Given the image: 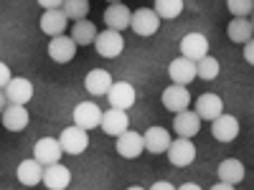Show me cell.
Instances as JSON below:
<instances>
[{"label": "cell", "mask_w": 254, "mask_h": 190, "mask_svg": "<svg viewBox=\"0 0 254 190\" xmlns=\"http://www.w3.org/2000/svg\"><path fill=\"white\" fill-rule=\"evenodd\" d=\"M59 144H61V150L66 152V155H81L89 147V135H87V130H81V127L71 124V127H66V130L61 132Z\"/></svg>", "instance_id": "cell-1"}, {"label": "cell", "mask_w": 254, "mask_h": 190, "mask_svg": "<svg viewBox=\"0 0 254 190\" xmlns=\"http://www.w3.org/2000/svg\"><path fill=\"white\" fill-rule=\"evenodd\" d=\"M107 96V101H110V107L112 109H122V112H127L130 107H135V87L132 84H127V81H112V87H110V92L104 94Z\"/></svg>", "instance_id": "cell-2"}, {"label": "cell", "mask_w": 254, "mask_h": 190, "mask_svg": "<svg viewBox=\"0 0 254 190\" xmlns=\"http://www.w3.org/2000/svg\"><path fill=\"white\" fill-rule=\"evenodd\" d=\"M130 28L135 31V36L147 38V36L158 33L160 18H158V13H155L153 8H140V10H135V13L130 15Z\"/></svg>", "instance_id": "cell-3"}, {"label": "cell", "mask_w": 254, "mask_h": 190, "mask_svg": "<svg viewBox=\"0 0 254 190\" xmlns=\"http://www.w3.org/2000/svg\"><path fill=\"white\" fill-rule=\"evenodd\" d=\"M165 155H168V160H171L173 167H188L190 162L196 160V144L190 140H186V137H178V140L171 142V147L165 150Z\"/></svg>", "instance_id": "cell-4"}, {"label": "cell", "mask_w": 254, "mask_h": 190, "mask_svg": "<svg viewBox=\"0 0 254 190\" xmlns=\"http://www.w3.org/2000/svg\"><path fill=\"white\" fill-rule=\"evenodd\" d=\"M94 46H97V53H99L102 58H117V56L125 51V38H122V33L107 28V31L97 33Z\"/></svg>", "instance_id": "cell-5"}, {"label": "cell", "mask_w": 254, "mask_h": 190, "mask_svg": "<svg viewBox=\"0 0 254 190\" xmlns=\"http://www.w3.org/2000/svg\"><path fill=\"white\" fill-rule=\"evenodd\" d=\"M61 155H64V150H61L59 140H54V137H41L33 144V160L38 165H44V167L54 165V162H61Z\"/></svg>", "instance_id": "cell-6"}, {"label": "cell", "mask_w": 254, "mask_h": 190, "mask_svg": "<svg viewBox=\"0 0 254 190\" xmlns=\"http://www.w3.org/2000/svg\"><path fill=\"white\" fill-rule=\"evenodd\" d=\"M41 183H44L49 190H66L71 185V170L61 162L46 165L44 167V175H41Z\"/></svg>", "instance_id": "cell-7"}, {"label": "cell", "mask_w": 254, "mask_h": 190, "mask_svg": "<svg viewBox=\"0 0 254 190\" xmlns=\"http://www.w3.org/2000/svg\"><path fill=\"white\" fill-rule=\"evenodd\" d=\"M160 99H163V107L173 114L190 107V92H188V87H181V84H171V87L163 92Z\"/></svg>", "instance_id": "cell-8"}, {"label": "cell", "mask_w": 254, "mask_h": 190, "mask_svg": "<svg viewBox=\"0 0 254 190\" xmlns=\"http://www.w3.org/2000/svg\"><path fill=\"white\" fill-rule=\"evenodd\" d=\"M0 119H3V127L8 132H23L31 122V114L23 104H8V107L0 112Z\"/></svg>", "instance_id": "cell-9"}, {"label": "cell", "mask_w": 254, "mask_h": 190, "mask_svg": "<svg viewBox=\"0 0 254 190\" xmlns=\"http://www.w3.org/2000/svg\"><path fill=\"white\" fill-rule=\"evenodd\" d=\"M181 56L188 61H198L203 56H208V38L203 33H186L181 41Z\"/></svg>", "instance_id": "cell-10"}, {"label": "cell", "mask_w": 254, "mask_h": 190, "mask_svg": "<svg viewBox=\"0 0 254 190\" xmlns=\"http://www.w3.org/2000/svg\"><path fill=\"white\" fill-rule=\"evenodd\" d=\"M211 135L216 142H231L239 137V119L231 114H219L216 119H211Z\"/></svg>", "instance_id": "cell-11"}, {"label": "cell", "mask_w": 254, "mask_h": 190, "mask_svg": "<svg viewBox=\"0 0 254 190\" xmlns=\"http://www.w3.org/2000/svg\"><path fill=\"white\" fill-rule=\"evenodd\" d=\"M74 124L81 127V130H94V127H99V119H102V109L97 107L94 101H79L74 107Z\"/></svg>", "instance_id": "cell-12"}, {"label": "cell", "mask_w": 254, "mask_h": 190, "mask_svg": "<svg viewBox=\"0 0 254 190\" xmlns=\"http://www.w3.org/2000/svg\"><path fill=\"white\" fill-rule=\"evenodd\" d=\"M99 127L104 132H107L110 137H120L122 132L130 130V117H127V112L122 109H107V112H102V119H99Z\"/></svg>", "instance_id": "cell-13"}, {"label": "cell", "mask_w": 254, "mask_h": 190, "mask_svg": "<svg viewBox=\"0 0 254 190\" xmlns=\"http://www.w3.org/2000/svg\"><path fill=\"white\" fill-rule=\"evenodd\" d=\"M3 94H5L8 104H23V107H26V104L33 99V84L28 79L15 76V79L8 81V87L3 89Z\"/></svg>", "instance_id": "cell-14"}, {"label": "cell", "mask_w": 254, "mask_h": 190, "mask_svg": "<svg viewBox=\"0 0 254 190\" xmlns=\"http://www.w3.org/2000/svg\"><path fill=\"white\" fill-rule=\"evenodd\" d=\"M171 142H173V137H171V132H168L165 127H150V130L142 135V147L147 152H153V155L165 152L168 147H171Z\"/></svg>", "instance_id": "cell-15"}, {"label": "cell", "mask_w": 254, "mask_h": 190, "mask_svg": "<svg viewBox=\"0 0 254 190\" xmlns=\"http://www.w3.org/2000/svg\"><path fill=\"white\" fill-rule=\"evenodd\" d=\"M130 15H132V10L125 3H110V8L104 10V23H107L110 31L122 33V31L130 28Z\"/></svg>", "instance_id": "cell-16"}, {"label": "cell", "mask_w": 254, "mask_h": 190, "mask_svg": "<svg viewBox=\"0 0 254 190\" xmlns=\"http://www.w3.org/2000/svg\"><path fill=\"white\" fill-rule=\"evenodd\" d=\"M168 76H171L173 84L188 87V84L196 79V63L188 61V58H183V56H178V58L171 61V66H168Z\"/></svg>", "instance_id": "cell-17"}, {"label": "cell", "mask_w": 254, "mask_h": 190, "mask_svg": "<svg viewBox=\"0 0 254 190\" xmlns=\"http://www.w3.org/2000/svg\"><path fill=\"white\" fill-rule=\"evenodd\" d=\"M142 150H145V147H142V135L127 130V132H122V135L117 137V155H120V157L135 160V157L142 155Z\"/></svg>", "instance_id": "cell-18"}, {"label": "cell", "mask_w": 254, "mask_h": 190, "mask_svg": "<svg viewBox=\"0 0 254 190\" xmlns=\"http://www.w3.org/2000/svg\"><path fill=\"white\" fill-rule=\"evenodd\" d=\"M173 130H176L178 137L190 140V137H196V135H198V130H201V119H198L196 112L183 109V112H178V114L173 117Z\"/></svg>", "instance_id": "cell-19"}, {"label": "cell", "mask_w": 254, "mask_h": 190, "mask_svg": "<svg viewBox=\"0 0 254 190\" xmlns=\"http://www.w3.org/2000/svg\"><path fill=\"white\" fill-rule=\"evenodd\" d=\"M196 114H198V119L203 122V119H216L219 114H224V101H221V96L219 94H201L198 99H196V109H193Z\"/></svg>", "instance_id": "cell-20"}, {"label": "cell", "mask_w": 254, "mask_h": 190, "mask_svg": "<svg viewBox=\"0 0 254 190\" xmlns=\"http://www.w3.org/2000/svg\"><path fill=\"white\" fill-rule=\"evenodd\" d=\"M66 26H69V18L64 15L61 8H56V10H46L44 15H41V31H44L46 36H51V38L64 36Z\"/></svg>", "instance_id": "cell-21"}, {"label": "cell", "mask_w": 254, "mask_h": 190, "mask_svg": "<svg viewBox=\"0 0 254 190\" xmlns=\"http://www.w3.org/2000/svg\"><path fill=\"white\" fill-rule=\"evenodd\" d=\"M76 53V44L69 38V36H56L51 38L49 44V56L56 61V63H69Z\"/></svg>", "instance_id": "cell-22"}, {"label": "cell", "mask_w": 254, "mask_h": 190, "mask_svg": "<svg viewBox=\"0 0 254 190\" xmlns=\"http://www.w3.org/2000/svg\"><path fill=\"white\" fill-rule=\"evenodd\" d=\"M84 87H87V92L92 96H104L112 87V74L104 69H92L87 74V79H84Z\"/></svg>", "instance_id": "cell-23"}, {"label": "cell", "mask_w": 254, "mask_h": 190, "mask_svg": "<svg viewBox=\"0 0 254 190\" xmlns=\"http://www.w3.org/2000/svg\"><path fill=\"white\" fill-rule=\"evenodd\" d=\"M216 175H219V183H226V185H234V188H237V185H239V183L244 180L247 170H244L242 160H234V157H229V160H224V162L219 165Z\"/></svg>", "instance_id": "cell-24"}, {"label": "cell", "mask_w": 254, "mask_h": 190, "mask_svg": "<svg viewBox=\"0 0 254 190\" xmlns=\"http://www.w3.org/2000/svg\"><path fill=\"white\" fill-rule=\"evenodd\" d=\"M41 175H44V165H38L33 157L31 160H23L18 165V170H15V178L20 185H26V188H36L41 183Z\"/></svg>", "instance_id": "cell-25"}, {"label": "cell", "mask_w": 254, "mask_h": 190, "mask_svg": "<svg viewBox=\"0 0 254 190\" xmlns=\"http://www.w3.org/2000/svg\"><path fill=\"white\" fill-rule=\"evenodd\" d=\"M76 46H92L94 38H97V26L92 20H74V28H71V36H69Z\"/></svg>", "instance_id": "cell-26"}, {"label": "cell", "mask_w": 254, "mask_h": 190, "mask_svg": "<svg viewBox=\"0 0 254 190\" xmlns=\"http://www.w3.org/2000/svg\"><path fill=\"white\" fill-rule=\"evenodd\" d=\"M226 36L229 41H234V44H247V41H252L254 36V26L249 18H234L226 28Z\"/></svg>", "instance_id": "cell-27"}, {"label": "cell", "mask_w": 254, "mask_h": 190, "mask_svg": "<svg viewBox=\"0 0 254 190\" xmlns=\"http://www.w3.org/2000/svg\"><path fill=\"white\" fill-rule=\"evenodd\" d=\"M221 66H219V61L214 56H203L196 61V79H203V81H214L219 76Z\"/></svg>", "instance_id": "cell-28"}, {"label": "cell", "mask_w": 254, "mask_h": 190, "mask_svg": "<svg viewBox=\"0 0 254 190\" xmlns=\"http://www.w3.org/2000/svg\"><path fill=\"white\" fill-rule=\"evenodd\" d=\"M155 13H158V18L163 20H173V18H178L181 13H183V0H155V8H153Z\"/></svg>", "instance_id": "cell-29"}, {"label": "cell", "mask_w": 254, "mask_h": 190, "mask_svg": "<svg viewBox=\"0 0 254 190\" xmlns=\"http://www.w3.org/2000/svg\"><path fill=\"white\" fill-rule=\"evenodd\" d=\"M61 10L69 20H84L89 13V0H64Z\"/></svg>", "instance_id": "cell-30"}, {"label": "cell", "mask_w": 254, "mask_h": 190, "mask_svg": "<svg viewBox=\"0 0 254 190\" xmlns=\"http://www.w3.org/2000/svg\"><path fill=\"white\" fill-rule=\"evenodd\" d=\"M226 8L234 18H247L254 10V0H226Z\"/></svg>", "instance_id": "cell-31"}, {"label": "cell", "mask_w": 254, "mask_h": 190, "mask_svg": "<svg viewBox=\"0 0 254 190\" xmlns=\"http://www.w3.org/2000/svg\"><path fill=\"white\" fill-rule=\"evenodd\" d=\"M10 79H13V74H10V69H8V63L0 61V89H5Z\"/></svg>", "instance_id": "cell-32"}, {"label": "cell", "mask_w": 254, "mask_h": 190, "mask_svg": "<svg viewBox=\"0 0 254 190\" xmlns=\"http://www.w3.org/2000/svg\"><path fill=\"white\" fill-rule=\"evenodd\" d=\"M61 3L64 0H38V5L46 8V10H56V8H61Z\"/></svg>", "instance_id": "cell-33"}, {"label": "cell", "mask_w": 254, "mask_h": 190, "mask_svg": "<svg viewBox=\"0 0 254 190\" xmlns=\"http://www.w3.org/2000/svg\"><path fill=\"white\" fill-rule=\"evenodd\" d=\"M244 61L247 63H254V46H252V41H247V44H244Z\"/></svg>", "instance_id": "cell-34"}, {"label": "cell", "mask_w": 254, "mask_h": 190, "mask_svg": "<svg viewBox=\"0 0 254 190\" xmlns=\"http://www.w3.org/2000/svg\"><path fill=\"white\" fill-rule=\"evenodd\" d=\"M150 190H176V188H173L171 183H165V180H158V183H155Z\"/></svg>", "instance_id": "cell-35"}, {"label": "cell", "mask_w": 254, "mask_h": 190, "mask_svg": "<svg viewBox=\"0 0 254 190\" xmlns=\"http://www.w3.org/2000/svg\"><path fill=\"white\" fill-rule=\"evenodd\" d=\"M176 190H201V185H196V183H183V185L176 188Z\"/></svg>", "instance_id": "cell-36"}, {"label": "cell", "mask_w": 254, "mask_h": 190, "mask_svg": "<svg viewBox=\"0 0 254 190\" xmlns=\"http://www.w3.org/2000/svg\"><path fill=\"white\" fill-rule=\"evenodd\" d=\"M211 190H234V185H226V183H216Z\"/></svg>", "instance_id": "cell-37"}, {"label": "cell", "mask_w": 254, "mask_h": 190, "mask_svg": "<svg viewBox=\"0 0 254 190\" xmlns=\"http://www.w3.org/2000/svg\"><path fill=\"white\" fill-rule=\"evenodd\" d=\"M8 107V99H5V94H3V89H0V112H3Z\"/></svg>", "instance_id": "cell-38"}, {"label": "cell", "mask_w": 254, "mask_h": 190, "mask_svg": "<svg viewBox=\"0 0 254 190\" xmlns=\"http://www.w3.org/2000/svg\"><path fill=\"white\" fill-rule=\"evenodd\" d=\"M127 190H145V188H140V185H132V188H127Z\"/></svg>", "instance_id": "cell-39"}, {"label": "cell", "mask_w": 254, "mask_h": 190, "mask_svg": "<svg viewBox=\"0 0 254 190\" xmlns=\"http://www.w3.org/2000/svg\"><path fill=\"white\" fill-rule=\"evenodd\" d=\"M110 3H122V0H110Z\"/></svg>", "instance_id": "cell-40"}]
</instances>
